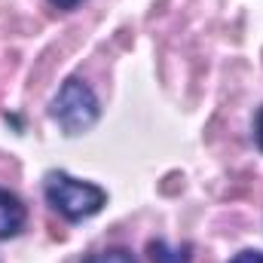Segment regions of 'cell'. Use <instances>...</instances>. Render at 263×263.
<instances>
[{
  "label": "cell",
  "instance_id": "6",
  "mask_svg": "<svg viewBox=\"0 0 263 263\" xmlns=\"http://www.w3.org/2000/svg\"><path fill=\"white\" fill-rule=\"evenodd\" d=\"M230 263H263V251H257V248H245V251L233 254Z\"/></svg>",
  "mask_w": 263,
  "mask_h": 263
},
{
  "label": "cell",
  "instance_id": "5",
  "mask_svg": "<svg viewBox=\"0 0 263 263\" xmlns=\"http://www.w3.org/2000/svg\"><path fill=\"white\" fill-rule=\"evenodd\" d=\"M80 263H138V257L132 254L129 248H104L98 254H89L86 260Z\"/></svg>",
  "mask_w": 263,
  "mask_h": 263
},
{
  "label": "cell",
  "instance_id": "2",
  "mask_svg": "<svg viewBox=\"0 0 263 263\" xmlns=\"http://www.w3.org/2000/svg\"><path fill=\"white\" fill-rule=\"evenodd\" d=\"M49 117L59 123V129L67 138H77V135L95 129V123L101 120V101L86 80L67 77L49 104Z\"/></svg>",
  "mask_w": 263,
  "mask_h": 263
},
{
  "label": "cell",
  "instance_id": "7",
  "mask_svg": "<svg viewBox=\"0 0 263 263\" xmlns=\"http://www.w3.org/2000/svg\"><path fill=\"white\" fill-rule=\"evenodd\" d=\"M254 144H257V150L263 153V107L254 114Z\"/></svg>",
  "mask_w": 263,
  "mask_h": 263
},
{
  "label": "cell",
  "instance_id": "3",
  "mask_svg": "<svg viewBox=\"0 0 263 263\" xmlns=\"http://www.w3.org/2000/svg\"><path fill=\"white\" fill-rule=\"evenodd\" d=\"M25 223H28V208H25V202L15 196L12 190L0 187V242L18 236V233L25 230Z\"/></svg>",
  "mask_w": 263,
  "mask_h": 263
},
{
  "label": "cell",
  "instance_id": "4",
  "mask_svg": "<svg viewBox=\"0 0 263 263\" xmlns=\"http://www.w3.org/2000/svg\"><path fill=\"white\" fill-rule=\"evenodd\" d=\"M147 251H150V260L153 263H190V245H184V248H172L168 242H162V239H153L150 245H147Z\"/></svg>",
  "mask_w": 263,
  "mask_h": 263
},
{
  "label": "cell",
  "instance_id": "1",
  "mask_svg": "<svg viewBox=\"0 0 263 263\" xmlns=\"http://www.w3.org/2000/svg\"><path fill=\"white\" fill-rule=\"evenodd\" d=\"M43 196H46V205L59 217H65L67 223L89 220V217H95L107 205V190L101 184L80 181V178L67 175L62 168L46 172V178H43Z\"/></svg>",
  "mask_w": 263,
  "mask_h": 263
},
{
  "label": "cell",
  "instance_id": "8",
  "mask_svg": "<svg viewBox=\"0 0 263 263\" xmlns=\"http://www.w3.org/2000/svg\"><path fill=\"white\" fill-rule=\"evenodd\" d=\"M49 3H52L55 9H62V12H73V9H77V6H83L86 0H49Z\"/></svg>",
  "mask_w": 263,
  "mask_h": 263
}]
</instances>
